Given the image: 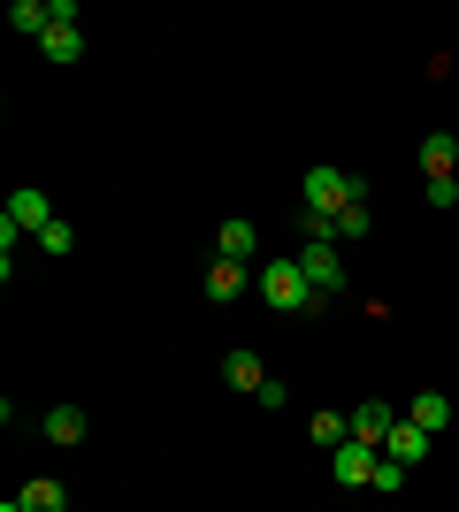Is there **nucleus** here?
<instances>
[{
  "mask_svg": "<svg viewBox=\"0 0 459 512\" xmlns=\"http://www.w3.org/2000/svg\"><path fill=\"white\" fill-rule=\"evenodd\" d=\"M222 260H245V268H253V253H261V230H253V222H222Z\"/></svg>",
  "mask_w": 459,
  "mask_h": 512,
  "instance_id": "nucleus-10",
  "label": "nucleus"
},
{
  "mask_svg": "<svg viewBox=\"0 0 459 512\" xmlns=\"http://www.w3.org/2000/svg\"><path fill=\"white\" fill-rule=\"evenodd\" d=\"M299 276L314 283V299H345V253H337V237H306Z\"/></svg>",
  "mask_w": 459,
  "mask_h": 512,
  "instance_id": "nucleus-2",
  "label": "nucleus"
},
{
  "mask_svg": "<svg viewBox=\"0 0 459 512\" xmlns=\"http://www.w3.org/2000/svg\"><path fill=\"white\" fill-rule=\"evenodd\" d=\"M375 230V214H368V199H352L345 214H337V222H329V237H337V245H352V237H368Z\"/></svg>",
  "mask_w": 459,
  "mask_h": 512,
  "instance_id": "nucleus-15",
  "label": "nucleus"
},
{
  "mask_svg": "<svg viewBox=\"0 0 459 512\" xmlns=\"http://www.w3.org/2000/svg\"><path fill=\"white\" fill-rule=\"evenodd\" d=\"M222 375H230V390H253V398H261V383H268V367H261V352H222Z\"/></svg>",
  "mask_w": 459,
  "mask_h": 512,
  "instance_id": "nucleus-7",
  "label": "nucleus"
},
{
  "mask_svg": "<svg viewBox=\"0 0 459 512\" xmlns=\"http://www.w3.org/2000/svg\"><path fill=\"white\" fill-rule=\"evenodd\" d=\"M0 512H23V497H8V505H0Z\"/></svg>",
  "mask_w": 459,
  "mask_h": 512,
  "instance_id": "nucleus-20",
  "label": "nucleus"
},
{
  "mask_svg": "<svg viewBox=\"0 0 459 512\" xmlns=\"http://www.w3.org/2000/svg\"><path fill=\"white\" fill-rule=\"evenodd\" d=\"M245 291V260H215L207 268V306H230Z\"/></svg>",
  "mask_w": 459,
  "mask_h": 512,
  "instance_id": "nucleus-8",
  "label": "nucleus"
},
{
  "mask_svg": "<svg viewBox=\"0 0 459 512\" xmlns=\"http://www.w3.org/2000/svg\"><path fill=\"white\" fill-rule=\"evenodd\" d=\"M69 245H77V230H69L62 214H54V222H46V230H39V253H54V260H62Z\"/></svg>",
  "mask_w": 459,
  "mask_h": 512,
  "instance_id": "nucleus-17",
  "label": "nucleus"
},
{
  "mask_svg": "<svg viewBox=\"0 0 459 512\" xmlns=\"http://www.w3.org/2000/svg\"><path fill=\"white\" fill-rule=\"evenodd\" d=\"M375 467H383V451H375V444H345V451H329V474H337L345 490L375 482Z\"/></svg>",
  "mask_w": 459,
  "mask_h": 512,
  "instance_id": "nucleus-4",
  "label": "nucleus"
},
{
  "mask_svg": "<svg viewBox=\"0 0 459 512\" xmlns=\"http://www.w3.org/2000/svg\"><path fill=\"white\" fill-rule=\"evenodd\" d=\"M421 199H429V207H459V176H429Z\"/></svg>",
  "mask_w": 459,
  "mask_h": 512,
  "instance_id": "nucleus-18",
  "label": "nucleus"
},
{
  "mask_svg": "<svg viewBox=\"0 0 459 512\" xmlns=\"http://www.w3.org/2000/svg\"><path fill=\"white\" fill-rule=\"evenodd\" d=\"M368 490H383V497H391V490H406V467H398V459H383V467H375V482H368Z\"/></svg>",
  "mask_w": 459,
  "mask_h": 512,
  "instance_id": "nucleus-19",
  "label": "nucleus"
},
{
  "mask_svg": "<svg viewBox=\"0 0 459 512\" xmlns=\"http://www.w3.org/2000/svg\"><path fill=\"white\" fill-rule=\"evenodd\" d=\"M398 459V467H421V459H429V451H437V436H429V428H414V421H398L391 428V444H383Z\"/></svg>",
  "mask_w": 459,
  "mask_h": 512,
  "instance_id": "nucleus-6",
  "label": "nucleus"
},
{
  "mask_svg": "<svg viewBox=\"0 0 459 512\" xmlns=\"http://www.w3.org/2000/svg\"><path fill=\"white\" fill-rule=\"evenodd\" d=\"M39 46H46V62H77V54H85V31H77V23H54Z\"/></svg>",
  "mask_w": 459,
  "mask_h": 512,
  "instance_id": "nucleus-14",
  "label": "nucleus"
},
{
  "mask_svg": "<svg viewBox=\"0 0 459 512\" xmlns=\"http://www.w3.org/2000/svg\"><path fill=\"white\" fill-rule=\"evenodd\" d=\"M314 444H322V451H345L352 444V421H345V413H314Z\"/></svg>",
  "mask_w": 459,
  "mask_h": 512,
  "instance_id": "nucleus-16",
  "label": "nucleus"
},
{
  "mask_svg": "<svg viewBox=\"0 0 459 512\" xmlns=\"http://www.w3.org/2000/svg\"><path fill=\"white\" fill-rule=\"evenodd\" d=\"M261 299L276 306V314H322L314 283L299 276V260H261Z\"/></svg>",
  "mask_w": 459,
  "mask_h": 512,
  "instance_id": "nucleus-1",
  "label": "nucleus"
},
{
  "mask_svg": "<svg viewBox=\"0 0 459 512\" xmlns=\"http://www.w3.org/2000/svg\"><path fill=\"white\" fill-rule=\"evenodd\" d=\"M8 222H16V230H31V237H39L46 222H54V199H46L39 184H23V192L8 199Z\"/></svg>",
  "mask_w": 459,
  "mask_h": 512,
  "instance_id": "nucleus-5",
  "label": "nucleus"
},
{
  "mask_svg": "<svg viewBox=\"0 0 459 512\" xmlns=\"http://www.w3.org/2000/svg\"><path fill=\"white\" fill-rule=\"evenodd\" d=\"M452 161H459V138H452V130H429V138H421V169L452 176Z\"/></svg>",
  "mask_w": 459,
  "mask_h": 512,
  "instance_id": "nucleus-12",
  "label": "nucleus"
},
{
  "mask_svg": "<svg viewBox=\"0 0 459 512\" xmlns=\"http://www.w3.org/2000/svg\"><path fill=\"white\" fill-rule=\"evenodd\" d=\"M23 512H69V490L39 474V482H23Z\"/></svg>",
  "mask_w": 459,
  "mask_h": 512,
  "instance_id": "nucleus-13",
  "label": "nucleus"
},
{
  "mask_svg": "<svg viewBox=\"0 0 459 512\" xmlns=\"http://www.w3.org/2000/svg\"><path fill=\"white\" fill-rule=\"evenodd\" d=\"M85 436H92V421L77 406H54V413H46V444H85Z\"/></svg>",
  "mask_w": 459,
  "mask_h": 512,
  "instance_id": "nucleus-11",
  "label": "nucleus"
},
{
  "mask_svg": "<svg viewBox=\"0 0 459 512\" xmlns=\"http://www.w3.org/2000/svg\"><path fill=\"white\" fill-rule=\"evenodd\" d=\"M406 421L429 428V436H444V428H452V406H444V390H421L414 406H406Z\"/></svg>",
  "mask_w": 459,
  "mask_h": 512,
  "instance_id": "nucleus-9",
  "label": "nucleus"
},
{
  "mask_svg": "<svg viewBox=\"0 0 459 512\" xmlns=\"http://www.w3.org/2000/svg\"><path fill=\"white\" fill-rule=\"evenodd\" d=\"M345 421H352V444H375V451H383V444H391V428H398V413L383 406V398H360Z\"/></svg>",
  "mask_w": 459,
  "mask_h": 512,
  "instance_id": "nucleus-3",
  "label": "nucleus"
}]
</instances>
